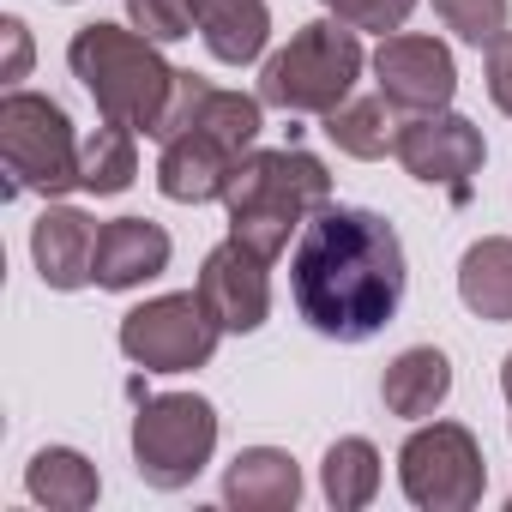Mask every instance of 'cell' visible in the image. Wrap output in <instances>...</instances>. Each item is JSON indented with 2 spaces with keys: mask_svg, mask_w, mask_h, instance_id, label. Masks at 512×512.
I'll return each mask as SVG.
<instances>
[{
  "mask_svg": "<svg viewBox=\"0 0 512 512\" xmlns=\"http://www.w3.org/2000/svg\"><path fill=\"white\" fill-rule=\"evenodd\" d=\"M326 13L344 19L350 31H380V37H392V31H404V19L416 13V0H326Z\"/></svg>",
  "mask_w": 512,
  "mask_h": 512,
  "instance_id": "obj_24",
  "label": "cell"
},
{
  "mask_svg": "<svg viewBox=\"0 0 512 512\" xmlns=\"http://www.w3.org/2000/svg\"><path fill=\"white\" fill-rule=\"evenodd\" d=\"M434 19L470 43V49H488L506 37V19H512V0H434Z\"/></svg>",
  "mask_w": 512,
  "mask_h": 512,
  "instance_id": "obj_23",
  "label": "cell"
},
{
  "mask_svg": "<svg viewBox=\"0 0 512 512\" xmlns=\"http://www.w3.org/2000/svg\"><path fill=\"white\" fill-rule=\"evenodd\" d=\"M404 284H410V266H404L398 229L362 205L314 211L290 253L296 314L332 344L380 338L404 308Z\"/></svg>",
  "mask_w": 512,
  "mask_h": 512,
  "instance_id": "obj_1",
  "label": "cell"
},
{
  "mask_svg": "<svg viewBox=\"0 0 512 512\" xmlns=\"http://www.w3.org/2000/svg\"><path fill=\"white\" fill-rule=\"evenodd\" d=\"M326 205H332V175L302 145H284V151L253 145L235 163L229 187H223L229 235L247 241L253 253H266V260H278V253L290 247V235L308 229V217L326 211Z\"/></svg>",
  "mask_w": 512,
  "mask_h": 512,
  "instance_id": "obj_2",
  "label": "cell"
},
{
  "mask_svg": "<svg viewBox=\"0 0 512 512\" xmlns=\"http://www.w3.org/2000/svg\"><path fill=\"white\" fill-rule=\"evenodd\" d=\"M235 163H241V151H229L217 133L187 127V133L163 139V157H157V193L175 199V205H211V199H223Z\"/></svg>",
  "mask_w": 512,
  "mask_h": 512,
  "instance_id": "obj_13",
  "label": "cell"
},
{
  "mask_svg": "<svg viewBox=\"0 0 512 512\" xmlns=\"http://www.w3.org/2000/svg\"><path fill=\"white\" fill-rule=\"evenodd\" d=\"M374 85L380 97H392L404 115H428V109H446L458 97V67H452V49L440 37H422V31H392L380 37L374 49Z\"/></svg>",
  "mask_w": 512,
  "mask_h": 512,
  "instance_id": "obj_10",
  "label": "cell"
},
{
  "mask_svg": "<svg viewBox=\"0 0 512 512\" xmlns=\"http://www.w3.org/2000/svg\"><path fill=\"white\" fill-rule=\"evenodd\" d=\"M67 67L91 91V103H97L103 121L133 127V133H151V139H157V127H163V115L175 103V85H181V73L157 55V43L145 31L103 25V19L73 31Z\"/></svg>",
  "mask_w": 512,
  "mask_h": 512,
  "instance_id": "obj_3",
  "label": "cell"
},
{
  "mask_svg": "<svg viewBox=\"0 0 512 512\" xmlns=\"http://www.w3.org/2000/svg\"><path fill=\"white\" fill-rule=\"evenodd\" d=\"M320 488H326V500L338 512L374 506V494H380V452H374V440H362V434L332 440L326 446V464H320Z\"/></svg>",
  "mask_w": 512,
  "mask_h": 512,
  "instance_id": "obj_21",
  "label": "cell"
},
{
  "mask_svg": "<svg viewBox=\"0 0 512 512\" xmlns=\"http://www.w3.org/2000/svg\"><path fill=\"white\" fill-rule=\"evenodd\" d=\"M25 488H31V500H43V506L85 512V506H97L103 476H97V464H91L85 452H73V446H43V452L25 464Z\"/></svg>",
  "mask_w": 512,
  "mask_h": 512,
  "instance_id": "obj_19",
  "label": "cell"
},
{
  "mask_svg": "<svg viewBox=\"0 0 512 512\" xmlns=\"http://www.w3.org/2000/svg\"><path fill=\"white\" fill-rule=\"evenodd\" d=\"M193 290L205 296V308L217 314L223 332L247 338V332H260L266 314H272V260L229 235V241H217V247L205 253Z\"/></svg>",
  "mask_w": 512,
  "mask_h": 512,
  "instance_id": "obj_11",
  "label": "cell"
},
{
  "mask_svg": "<svg viewBox=\"0 0 512 512\" xmlns=\"http://www.w3.org/2000/svg\"><path fill=\"white\" fill-rule=\"evenodd\" d=\"M79 145L85 139H73V121L55 97H43V91H7L0 97V169H7V199H19V193L61 199L73 187H85Z\"/></svg>",
  "mask_w": 512,
  "mask_h": 512,
  "instance_id": "obj_5",
  "label": "cell"
},
{
  "mask_svg": "<svg viewBox=\"0 0 512 512\" xmlns=\"http://www.w3.org/2000/svg\"><path fill=\"white\" fill-rule=\"evenodd\" d=\"M79 169H85V193H97V199L127 193V187H133V175H139V145H133V127L103 121V127L79 145Z\"/></svg>",
  "mask_w": 512,
  "mask_h": 512,
  "instance_id": "obj_22",
  "label": "cell"
},
{
  "mask_svg": "<svg viewBox=\"0 0 512 512\" xmlns=\"http://www.w3.org/2000/svg\"><path fill=\"white\" fill-rule=\"evenodd\" d=\"M169 229L151 217H115L97 235V290H139L169 272Z\"/></svg>",
  "mask_w": 512,
  "mask_h": 512,
  "instance_id": "obj_14",
  "label": "cell"
},
{
  "mask_svg": "<svg viewBox=\"0 0 512 512\" xmlns=\"http://www.w3.org/2000/svg\"><path fill=\"white\" fill-rule=\"evenodd\" d=\"M362 67H368L362 37L344 19H314L278 55H266V67H260V103L284 109V115H332V109L350 103Z\"/></svg>",
  "mask_w": 512,
  "mask_h": 512,
  "instance_id": "obj_4",
  "label": "cell"
},
{
  "mask_svg": "<svg viewBox=\"0 0 512 512\" xmlns=\"http://www.w3.org/2000/svg\"><path fill=\"white\" fill-rule=\"evenodd\" d=\"M0 31H7V79H25L31 73V31H25V19H7Z\"/></svg>",
  "mask_w": 512,
  "mask_h": 512,
  "instance_id": "obj_27",
  "label": "cell"
},
{
  "mask_svg": "<svg viewBox=\"0 0 512 512\" xmlns=\"http://www.w3.org/2000/svg\"><path fill=\"white\" fill-rule=\"evenodd\" d=\"M488 97L500 115H512V31L500 43H488Z\"/></svg>",
  "mask_w": 512,
  "mask_h": 512,
  "instance_id": "obj_26",
  "label": "cell"
},
{
  "mask_svg": "<svg viewBox=\"0 0 512 512\" xmlns=\"http://www.w3.org/2000/svg\"><path fill=\"white\" fill-rule=\"evenodd\" d=\"M127 19H133V31H145L151 43H181V37H193L187 0H127Z\"/></svg>",
  "mask_w": 512,
  "mask_h": 512,
  "instance_id": "obj_25",
  "label": "cell"
},
{
  "mask_svg": "<svg viewBox=\"0 0 512 512\" xmlns=\"http://www.w3.org/2000/svg\"><path fill=\"white\" fill-rule=\"evenodd\" d=\"M67 7H73V0H67Z\"/></svg>",
  "mask_w": 512,
  "mask_h": 512,
  "instance_id": "obj_29",
  "label": "cell"
},
{
  "mask_svg": "<svg viewBox=\"0 0 512 512\" xmlns=\"http://www.w3.org/2000/svg\"><path fill=\"white\" fill-rule=\"evenodd\" d=\"M187 13H193V31L205 37L211 61H223V67L260 61L266 43H272L266 0H187Z\"/></svg>",
  "mask_w": 512,
  "mask_h": 512,
  "instance_id": "obj_16",
  "label": "cell"
},
{
  "mask_svg": "<svg viewBox=\"0 0 512 512\" xmlns=\"http://www.w3.org/2000/svg\"><path fill=\"white\" fill-rule=\"evenodd\" d=\"M458 296L476 320L506 326L512 320V235H482L458 260Z\"/></svg>",
  "mask_w": 512,
  "mask_h": 512,
  "instance_id": "obj_18",
  "label": "cell"
},
{
  "mask_svg": "<svg viewBox=\"0 0 512 512\" xmlns=\"http://www.w3.org/2000/svg\"><path fill=\"white\" fill-rule=\"evenodd\" d=\"M97 217L79 211V205H61L49 199L43 217L31 223V260H37V278L49 290H85L97 284Z\"/></svg>",
  "mask_w": 512,
  "mask_h": 512,
  "instance_id": "obj_12",
  "label": "cell"
},
{
  "mask_svg": "<svg viewBox=\"0 0 512 512\" xmlns=\"http://www.w3.org/2000/svg\"><path fill=\"white\" fill-rule=\"evenodd\" d=\"M404 175H416L422 187H446L452 205H464L476 193V169L488 163V139L476 121L452 115V109H428V115H410L398 127V151Z\"/></svg>",
  "mask_w": 512,
  "mask_h": 512,
  "instance_id": "obj_9",
  "label": "cell"
},
{
  "mask_svg": "<svg viewBox=\"0 0 512 512\" xmlns=\"http://www.w3.org/2000/svg\"><path fill=\"white\" fill-rule=\"evenodd\" d=\"M223 500L235 512H296L302 500V464L284 446H241L223 470Z\"/></svg>",
  "mask_w": 512,
  "mask_h": 512,
  "instance_id": "obj_15",
  "label": "cell"
},
{
  "mask_svg": "<svg viewBox=\"0 0 512 512\" xmlns=\"http://www.w3.org/2000/svg\"><path fill=\"white\" fill-rule=\"evenodd\" d=\"M500 392H506V410H512V356L500 362Z\"/></svg>",
  "mask_w": 512,
  "mask_h": 512,
  "instance_id": "obj_28",
  "label": "cell"
},
{
  "mask_svg": "<svg viewBox=\"0 0 512 512\" xmlns=\"http://www.w3.org/2000/svg\"><path fill=\"white\" fill-rule=\"evenodd\" d=\"M121 356L145 374H193L217 356V314L205 308L199 290H175V296H151L133 314H121Z\"/></svg>",
  "mask_w": 512,
  "mask_h": 512,
  "instance_id": "obj_7",
  "label": "cell"
},
{
  "mask_svg": "<svg viewBox=\"0 0 512 512\" xmlns=\"http://www.w3.org/2000/svg\"><path fill=\"white\" fill-rule=\"evenodd\" d=\"M398 103L392 97H350L344 109L326 115V139L344 151V157H362V163H380L398 151Z\"/></svg>",
  "mask_w": 512,
  "mask_h": 512,
  "instance_id": "obj_20",
  "label": "cell"
},
{
  "mask_svg": "<svg viewBox=\"0 0 512 512\" xmlns=\"http://www.w3.org/2000/svg\"><path fill=\"white\" fill-rule=\"evenodd\" d=\"M398 482L422 512H470L488 488V458L464 422H422L398 446Z\"/></svg>",
  "mask_w": 512,
  "mask_h": 512,
  "instance_id": "obj_8",
  "label": "cell"
},
{
  "mask_svg": "<svg viewBox=\"0 0 512 512\" xmlns=\"http://www.w3.org/2000/svg\"><path fill=\"white\" fill-rule=\"evenodd\" d=\"M380 398H386L392 416L428 422V416L452 398V362H446V350H434V344L398 350V356L386 362V374H380Z\"/></svg>",
  "mask_w": 512,
  "mask_h": 512,
  "instance_id": "obj_17",
  "label": "cell"
},
{
  "mask_svg": "<svg viewBox=\"0 0 512 512\" xmlns=\"http://www.w3.org/2000/svg\"><path fill=\"white\" fill-rule=\"evenodd\" d=\"M217 452V410L199 392H157L133 410V470L145 488H187Z\"/></svg>",
  "mask_w": 512,
  "mask_h": 512,
  "instance_id": "obj_6",
  "label": "cell"
}]
</instances>
